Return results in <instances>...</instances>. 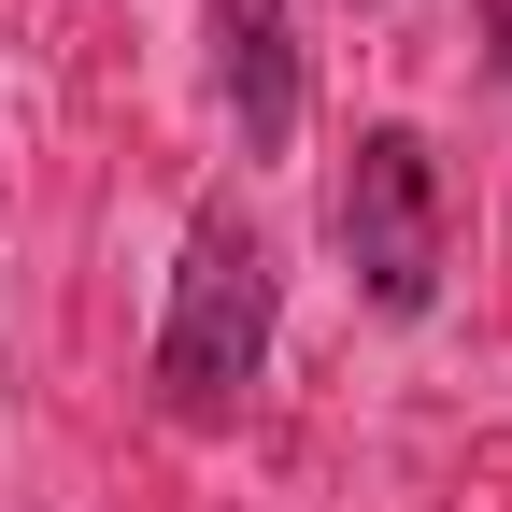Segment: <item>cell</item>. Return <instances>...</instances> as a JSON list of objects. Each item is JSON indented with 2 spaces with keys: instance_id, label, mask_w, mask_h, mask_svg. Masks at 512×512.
Here are the masks:
<instances>
[{
  "instance_id": "obj_4",
  "label": "cell",
  "mask_w": 512,
  "mask_h": 512,
  "mask_svg": "<svg viewBox=\"0 0 512 512\" xmlns=\"http://www.w3.org/2000/svg\"><path fill=\"white\" fill-rule=\"evenodd\" d=\"M484 29H498V72H512V0H484Z\"/></svg>"
},
{
  "instance_id": "obj_3",
  "label": "cell",
  "mask_w": 512,
  "mask_h": 512,
  "mask_svg": "<svg viewBox=\"0 0 512 512\" xmlns=\"http://www.w3.org/2000/svg\"><path fill=\"white\" fill-rule=\"evenodd\" d=\"M214 72L242 114V157H285L299 143V15L285 0H214Z\"/></svg>"
},
{
  "instance_id": "obj_1",
  "label": "cell",
  "mask_w": 512,
  "mask_h": 512,
  "mask_svg": "<svg viewBox=\"0 0 512 512\" xmlns=\"http://www.w3.org/2000/svg\"><path fill=\"white\" fill-rule=\"evenodd\" d=\"M256 370H271V242H256L242 200H214L185 228V271H171V313H157V413L228 427Z\"/></svg>"
},
{
  "instance_id": "obj_2",
  "label": "cell",
  "mask_w": 512,
  "mask_h": 512,
  "mask_svg": "<svg viewBox=\"0 0 512 512\" xmlns=\"http://www.w3.org/2000/svg\"><path fill=\"white\" fill-rule=\"evenodd\" d=\"M328 242H342V271L384 313H427L441 299V157L413 143V128H356L342 200H328Z\"/></svg>"
}]
</instances>
